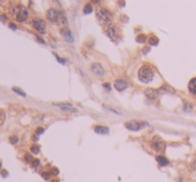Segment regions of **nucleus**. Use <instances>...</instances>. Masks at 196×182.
<instances>
[{
    "label": "nucleus",
    "instance_id": "24",
    "mask_svg": "<svg viewBox=\"0 0 196 182\" xmlns=\"http://www.w3.org/2000/svg\"><path fill=\"white\" fill-rule=\"evenodd\" d=\"M31 165H32V167H34V169H37V167L40 166V159L36 158V159H34L32 162H31Z\"/></svg>",
    "mask_w": 196,
    "mask_h": 182
},
{
    "label": "nucleus",
    "instance_id": "20",
    "mask_svg": "<svg viewBox=\"0 0 196 182\" xmlns=\"http://www.w3.org/2000/svg\"><path fill=\"white\" fill-rule=\"evenodd\" d=\"M12 91H15L16 94H19V95H22V97H27V94L24 93V91H23L22 89H19V87H16V86H15V87H12Z\"/></svg>",
    "mask_w": 196,
    "mask_h": 182
},
{
    "label": "nucleus",
    "instance_id": "1",
    "mask_svg": "<svg viewBox=\"0 0 196 182\" xmlns=\"http://www.w3.org/2000/svg\"><path fill=\"white\" fill-rule=\"evenodd\" d=\"M153 76H155V71H153V68L149 64L141 66L139 68V71H137V78L143 83H149L153 79Z\"/></svg>",
    "mask_w": 196,
    "mask_h": 182
},
{
    "label": "nucleus",
    "instance_id": "21",
    "mask_svg": "<svg viewBox=\"0 0 196 182\" xmlns=\"http://www.w3.org/2000/svg\"><path fill=\"white\" fill-rule=\"evenodd\" d=\"M92 11H93V7H92V4H87L86 7H84V9H83V12L86 13V15H88V13H91Z\"/></svg>",
    "mask_w": 196,
    "mask_h": 182
},
{
    "label": "nucleus",
    "instance_id": "11",
    "mask_svg": "<svg viewBox=\"0 0 196 182\" xmlns=\"http://www.w3.org/2000/svg\"><path fill=\"white\" fill-rule=\"evenodd\" d=\"M60 34L63 35V38L65 39V42H68V43H72V42H74V35L71 34V31H70V28H68V27L60 28Z\"/></svg>",
    "mask_w": 196,
    "mask_h": 182
},
{
    "label": "nucleus",
    "instance_id": "18",
    "mask_svg": "<svg viewBox=\"0 0 196 182\" xmlns=\"http://www.w3.org/2000/svg\"><path fill=\"white\" fill-rule=\"evenodd\" d=\"M149 44L151 46H157L159 44V39H157V36H155V35L149 36Z\"/></svg>",
    "mask_w": 196,
    "mask_h": 182
},
{
    "label": "nucleus",
    "instance_id": "9",
    "mask_svg": "<svg viewBox=\"0 0 196 182\" xmlns=\"http://www.w3.org/2000/svg\"><path fill=\"white\" fill-rule=\"evenodd\" d=\"M47 18L51 23H57V19H59V11H56L55 8H49L47 11Z\"/></svg>",
    "mask_w": 196,
    "mask_h": 182
},
{
    "label": "nucleus",
    "instance_id": "8",
    "mask_svg": "<svg viewBox=\"0 0 196 182\" xmlns=\"http://www.w3.org/2000/svg\"><path fill=\"white\" fill-rule=\"evenodd\" d=\"M91 71L93 72L96 76H103L105 74L104 68H103V66H101L100 63H92L91 64Z\"/></svg>",
    "mask_w": 196,
    "mask_h": 182
},
{
    "label": "nucleus",
    "instance_id": "32",
    "mask_svg": "<svg viewBox=\"0 0 196 182\" xmlns=\"http://www.w3.org/2000/svg\"><path fill=\"white\" fill-rule=\"evenodd\" d=\"M44 133V129L43 127H37V130H36V135H39V134Z\"/></svg>",
    "mask_w": 196,
    "mask_h": 182
},
{
    "label": "nucleus",
    "instance_id": "12",
    "mask_svg": "<svg viewBox=\"0 0 196 182\" xmlns=\"http://www.w3.org/2000/svg\"><path fill=\"white\" fill-rule=\"evenodd\" d=\"M115 89L118 90V91H120V93H122V91H124V90L127 89V87H128V85H127V82L124 79H118V80H115Z\"/></svg>",
    "mask_w": 196,
    "mask_h": 182
},
{
    "label": "nucleus",
    "instance_id": "25",
    "mask_svg": "<svg viewBox=\"0 0 196 182\" xmlns=\"http://www.w3.org/2000/svg\"><path fill=\"white\" fill-rule=\"evenodd\" d=\"M9 142L12 143V145H16V143L19 142V137L18 135H12V137L9 138Z\"/></svg>",
    "mask_w": 196,
    "mask_h": 182
},
{
    "label": "nucleus",
    "instance_id": "26",
    "mask_svg": "<svg viewBox=\"0 0 196 182\" xmlns=\"http://www.w3.org/2000/svg\"><path fill=\"white\" fill-rule=\"evenodd\" d=\"M4 120H5V114H4V111L0 110V126L4 123Z\"/></svg>",
    "mask_w": 196,
    "mask_h": 182
},
{
    "label": "nucleus",
    "instance_id": "3",
    "mask_svg": "<svg viewBox=\"0 0 196 182\" xmlns=\"http://www.w3.org/2000/svg\"><path fill=\"white\" fill-rule=\"evenodd\" d=\"M96 16H97V20L100 23H103V24H108L112 20V13L109 12L107 8H99Z\"/></svg>",
    "mask_w": 196,
    "mask_h": 182
},
{
    "label": "nucleus",
    "instance_id": "28",
    "mask_svg": "<svg viewBox=\"0 0 196 182\" xmlns=\"http://www.w3.org/2000/svg\"><path fill=\"white\" fill-rule=\"evenodd\" d=\"M53 55H55V56H56V59H57V62H59V63H61V64H64V63H65V59L60 58V56H59V55H57V54H53Z\"/></svg>",
    "mask_w": 196,
    "mask_h": 182
},
{
    "label": "nucleus",
    "instance_id": "30",
    "mask_svg": "<svg viewBox=\"0 0 196 182\" xmlns=\"http://www.w3.org/2000/svg\"><path fill=\"white\" fill-rule=\"evenodd\" d=\"M41 175H43L44 179H49V177H51V173H47V171H44V173H41Z\"/></svg>",
    "mask_w": 196,
    "mask_h": 182
},
{
    "label": "nucleus",
    "instance_id": "7",
    "mask_svg": "<svg viewBox=\"0 0 196 182\" xmlns=\"http://www.w3.org/2000/svg\"><path fill=\"white\" fill-rule=\"evenodd\" d=\"M151 146H152V149L155 151H159V153H160V151H163L166 149V143L163 142L160 138H155L152 141V143H151Z\"/></svg>",
    "mask_w": 196,
    "mask_h": 182
},
{
    "label": "nucleus",
    "instance_id": "14",
    "mask_svg": "<svg viewBox=\"0 0 196 182\" xmlns=\"http://www.w3.org/2000/svg\"><path fill=\"white\" fill-rule=\"evenodd\" d=\"M95 133L97 134H103V135H105V134L109 133V129L107 127V126H95Z\"/></svg>",
    "mask_w": 196,
    "mask_h": 182
},
{
    "label": "nucleus",
    "instance_id": "2",
    "mask_svg": "<svg viewBox=\"0 0 196 182\" xmlns=\"http://www.w3.org/2000/svg\"><path fill=\"white\" fill-rule=\"evenodd\" d=\"M13 16H15V19L18 20V22L23 23V22H26L27 18L30 16V12H28V9L24 7V5L22 4H19V5H15L13 7Z\"/></svg>",
    "mask_w": 196,
    "mask_h": 182
},
{
    "label": "nucleus",
    "instance_id": "22",
    "mask_svg": "<svg viewBox=\"0 0 196 182\" xmlns=\"http://www.w3.org/2000/svg\"><path fill=\"white\" fill-rule=\"evenodd\" d=\"M39 151H40L39 145H32V146H31V153H32V154H37Z\"/></svg>",
    "mask_w": 196,
    "mask_h": 182
},
{
    "label": "nucleus",
    "instance_id": "13",
    "mask_svg": "<svg viewBox=\"0 0 196 182\" xmlns=\"http://www.w3.org/2000/svg\"><path fill=\"white\" fill-rule=\"evenodd\" d=\"M57 23H59V26H60L61 28L67 27V24H68V20H67V18H65V13L61 12V11H59V19H57Z\"/></svg>",
    "mask_w": 196,
    "mask_h": 182
},
{
    "label": "nucleus",
    "instance_id": "36",
    "mask_svg": "<svg viewBox=\"0 0 196 182\" xmlns=\"http://www.w3.org/2000/svg\"><path fill=\"white\" fill-rule=\"evenodd\" d=\"M103 86H104V89H107V90H111V86H109V85H107V83H104V85H103Z\"/></svg>",
    "mask_w": 196,
    "mask_h": 182
},
{
    "label": "nucleus",
    "instance_id": "33",
    "mask_svg": "<svg viewBox=\"0 0 196 182\" xmlns=\"http://www.w3.org/2000/svg\"><path fill=\"white\" fill-rule=\"evenodd\" d=\"M1 177L3 178L8 177V171H7V170H1Z\"/></svg>",
    "mask_w": 196,
    "mask_h": 182
},
{
    "label": "nucleus",
    "instance_id": "29",
    "mask_svg": "<svg viewBox=\"0 0 196 182\" xmlns=\"http://www.w3.org/2000/svg\"><path fill=\"white\" fill-rule=\"evenodd\" d=\"M49 173L52 174V175H57V174H59V169H56V167H52Z\"/></svg>",
    "mask_w": 196,
    "mask_h": 182
},
{
    "label": "nucleus",
    "instance_id": "17",
    "mask_svg": "<svg viewBox=\"0 0 196 182\" xmlns=\"http://www.w3.org/2000/svg\"><path fill=\"white\" fill-rule=\"evenodd\" d=\"M145 95H147L149 99H156L157 98V91L156 90H152V89H148V90H145Z\"/></svg>",
    "mask_w": 196,
    "mask_h": 182
},
{
    "label": "nucleus",
    "instance_id": "37",
    "mask_svg": "<svg viewBox=\"0 0 196 182\" xmlns=\"http://www.w3.org/2000/svg\"><path fill=\"white\" fill-rule=\"evenodd\" d=\"M51 182H60V181H59L57 178H55V179H52V181H51Z\"/></svg>",
    "mask_w": 196,
    "mask_h": 182
},
{
    "label": "nucleus",
    "instance_id": "5",
    "mask_svg": "<svg viewBox=\"0 0 196 182\" xmlns=\"http://www.w3.org/2000/svg\"><path fill=\"white\" fill-rule=\"evenodd\" d=\"M32 27H34L37 32H40V34H44V32H45V22H44L43 19H39V18L34 19V20H32Z\"/></svg>",
    "mask_w": 196,
    "mask_h": 182
},
{
    "label": "nucleus",
    "instance_id": "23",
    "mask_svg": "<svg viewBox=\"0 0 196 182\" xmlns=\"http://www.w3.org/2000/svg\"><path fill=\"white\" fill-rule=\"evenodd\" d=\"M136 40H137V43H144V42L147 40V36L144 35V34H141V35H139L136 38Z\"/></svg>",
    "mask_w": 196,
    "mask_h": 182
},
{
    "label": "nucleus",
    "instance_id": "15",
    "mask_svg": "<svg viewBox=\"0 0 196 182\" xmlns=\"http://www.w3.org/2000/svg\"><path fill=\"white\" fill-rule=\"evenodd\" d=\"M188 90H189V93L196 95V78H192L189 80V83H188Z\"/></svg>",
    "mask_w": 196,
    "mask_h": 182
},
{
    "label": "nucleus",
    "instance_id": "16",
    "mask_svg": "<svg viewBox=\"0 0 196 182\" xmlns=\"http://www.w3.org/2000/svg\"><path fill=\"white\" fill-rule=\"evenodd\" d=\"M156 161L160 166H167V165H170V161L167 159V157H164V156H157Z\"/></svg>",
    "mask_w": 196,
    "mask_h": 182
},
{
    "label": "nucleus",
    "instance_id": "35",
    "mask_svg": "<svg viewBox=\"0 0 196 182\" xmlns=\"http://www.w3.org/2000/svg\"><path fill=\"white\" fill-rule=\"evenodd\" d=\"M8 26H9V28H11V30H16V28H18V27H16V24H13V23H9Z\"/></svg>",
    "mask_w": 196,
    "mask_h": 182
},
{
    "label": "nucleus",
    "instance_id": "4",
    "mask_svg": "<svg viewBox=\"0 0 196 182\" xmlns=\"http://www.w3.org/2000/svg\"><path fill=\"white\" fill-rule=\"evenodd\" d=\"M126 127L128 130H131V131H137V130L143 129L144 126H147L148 123H145V122H140V120H128V122H126Z\"/></svg>",
    "mask_w": 196,
    "mask_h": 182
},
{
    "label": "nucleus",
    "instance_id": "38",
    "mask_svg": "<svg viewBox=\"0 0 196 182\" xmlns=\"http://www.w3.org/2000/svg\"><path fill=\"white\" fill-rule=\"evenodd\" d=\"M0 170H1V161H0Z\"/></svg>",
    "mask_w": 196,
    "mask_h": 182
},
{
    "label": "nucleus",
    "instance_id": "34",
    "mask_svg": "<svg viewBox=\"0 0 196 182\" xmlns=\"http://www.w3.org/2000/svg\"><path fill=\"white\" fill-rule=\"evenodd\" d=\"M191 167H192V169H196V156H195V158H193V161H192Z\"/></svg>",
    "mask_w": 196,
    "mask_h": 182
},
{
    "label": "nucleus",
    "instance_id": "31",
    "mask_svg": "<svg viewBox=\"0 0 196 182\" xmlns=\"http://www.w3.org/2000/svg\"><path fill=\"white\" fill-rule=\"evenodd\" d=\"M0 22L7 23V22H8V19H7V16H5V15H0Z\"/></svg>",
    "mask_w": 196,
    "mask_h": 182
},
{
    "label": "nucleus",
    "instance_id": "19",
    "mask_svg": "<svg viewBox=\"0 0 196 182\" xmlns=\"http://www.w3.org/2000/svg\"><path fill=\"white\" fill-rule=\"evenodd\" d=\"M103 107H104L105 110H108V111H111V113H113V114H116V115H122V113H120L119 110H115L113 107H109V106H107V105H104Z\"/></svg>",
    "mask_w": 196,
    "mask_h": 182
},
{
    "label": "nucleus",
    "instance_id": "27",
    "mask_svg": "<svg viewBox=\"0 0 196 182\" xmlns=\"http://www.w3.org/2000/svg\"><path fill=\"white\" fill-rule=\"evenodd\" d=\"M24 161H26V162H32V156H30V154H28V153H27L26 156H24Z\"/></svg>",
    "mask_w": 196,
    "mask_h": 182
},
{
    "label": "nucleus",
    "instance_id": "10",
    "mask_svg": "<svg viewBox=\"0 0 196 182\" xmlns=\"http://www.w3.org/2000/svg\"><path fill=\"white\" fill-rule=\"evenodd\" d=\"M53 106H56V107H60L61 110H64V111H68V113H76V109L75 107H72V103H53Z\"/></svg>",
    "mask_w": 196,
    "mask_h": 182
},
{
    "label": "nucleus",
    "instance_id": "6",
    "mask_svg": "<svg viewBox=\"0 0 196 182\" xmlns=\"http://www.w3.org/2000/svg\"><path fill=\"white\" fill-rule=\"evenodd\" d=\"M105 34L111 38L112 40H118L119 39V31L115 26H107L105 27Z\"/></svg>",
    "mask_w": 196,
    "mask_h": 182
}]
</instances>
